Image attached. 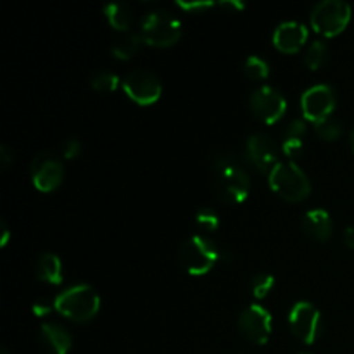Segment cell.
<instances>
[{
  "mask_svg": "<svg viewBox=\"0 0 354 354\" xmlns=\"http://www.w3.org/2000/svg\"><path fill=\"white\" fill-rule=\"evenodd\" d=\"M214 190L227 204H241L248 199L251 180L237 156L225 152L214 159Z\"/></svg>",
  "mask_w": 354,
  "mask_h": 354,
  "instance_id": "6da1fadb",
  "label": "cell"
},
{
  "mask_svg": "<svg viewBox=\"0 0 354 354\" xmlns=\"http://www.w3.org/2000/svg\"><path fill=\"white\" fill-rule=\"evenodd\" d=\"M55 311L71 322H88L99 313L100 297L90 286H73L54 299Z\"/></svg>",
  "mask_w": 354,
  "mask_h": 354,
  "instance_id": "7a4b0ae2",
  "label": "cell"
},
{
  "mask_svg": "<svg viewBox=\"0 0 354 354\" xmlns=\"http://www.w3.org/2000/svg\"><path fill=\"white\" fill-rule=\"evenodd\" d=\"M270 187L277 196L289 203L304 201L311 192L310 178L294 161L277 162L270 171Z\"/></svg>",
  "mask_w": 354,
  "mask_h": 354,
  "instance_id": "3957f363",
  "label": "cell"
},
{
  "mask_svg": "<svg viewBox=\"0 0 354 354\" xmlns=\"http://www.w3.org/2000/svg\"><path fill=\"white\" fill-rule=\"evenodd\" d=\"M138 35L152 47H171L182 37V23L168 10H152L142 17Z\"/></svg>",
  "mask_w": 354,
  "mask_h": 354,
  "instance_id": "277c9868",
  "label": "cell"
},
{
  "mask_svg": "<svg viewBox=\"0 0 354 354\" xmlns=\"http://www.w3.org/2000/svg\"><path fill=\"white\" fill-rule=\"evenodd\" d=\"M178 258L180 265L189 275L201 277L213 270L220 258V251L211 239L204 237V235H192L180 248Z\"/></svg>",
  "mask_w": 354,
  "mask_h": 354,
  "instance_id": "5b68a950",
  "label": "cell"
},
{
  "mask_svg": "<svg viewBox=\"0 0 354 354\" xmlns=\"http://www.w3.org/2000/svg\"><path fill=\"white\" fill-rule=\"evenodd\" d=\"M351 19V6L342 0H324L311 10V26L324 37L342 33Z\"/></svg>",
  "mask_w": 354,
  "mask_h": 354,
  "instance_id": "8992f818",
  "label": "cell"
},
{
  "mask_svg": "<svg viewBox=\"0 0 354 354\" xmlns=\"http://www.w3.org/2000/svg\"><path fill=\"white\" fill-rule=\"evenodd\" d=\"M121 86H123L124 93L140 106H151V104L158 102L162 93L159 78L147 69L130 71L121 80Z\"/></svg>",
  "mask_w": 354,
  "mask_h": 354,
  "instance_id": "52a82bcc",
  "label": "cell"
},
{
  "mask_svg": "<svg viewBox=\"0 0 354 354\" xmlns=\"http://www.w3.org/2000/svg\"><path fill=\"white\" fill-rule=\"evenodd\" d=\"M289 325L301 342L313 344L322 334V313L311 303L299 301L290 310Z\"/></svg>",
  "mask_w": 354,
  "mask_h": 354,
  "instance_id": "ba28073f",
  "label": "cell"
},
{
  "mask_svg": "<svg viewBox=\"0 0 354 354\" xmlns=\"http://www.w3.org/2000/svg\"><path fill=\"white\" fill-rule=\"evenodd\" d=\"M31 178L40 192H52L64 180V165L54 152H40L31 162Z\"/></svg>",
  "mask_w": 354,
  "mask_h": 354,
  "instance_id": "9c48e42d",
  "label": "cell"
},
{
  "mask_svg": "<svg viewBox=\"0 0 354 354\" xmlns=\"http://www.w3.org/2000/svg\"><path fill=\"white\" fill-rule=\"evenodd\" d=\"M249 107L259 121L273 124L286 114L287 100L279 90L265 85L252 92L251 99H249Z\"/></svg>",
  "mask_w": 354,
  "mask_h": 354,
  "instance_id": "30bf717a",
  "label": "cell"
},
{
  "mask_svg": "<svg viewBox=\"0 0 354 354\" xmlns=\"http://www.w3.org/2000/svg\"><path fill=\"white\" fill-rule=\"evenodd\" d=\"M239 328L242 335L252 344H266L272 335V315L266 308L251 304L239 317Z\"/></svg>",
  "mask_w": 354,
  "mask_h": 354,
  "instance_id": "8fae6325",
  "label": "cell"
},
{
  "mask_svg": "<svg viewBox=\"0 0 354 354\" xmlns=\"http://www.w3.org/2000/svg\"><path fill=\"white\" fill-rule=\"evenodd\" d=\"M301 109L308 121H324L332 116L335 109V93L328 85L310 86L301 97Z\"/></svg>",
  "mask_w": 354,
  "mask_h": 354,
  "instance_id": "7c38bea8",
  "label": "cell"
},
{
  "mask_svg": "<svg viewBox=\"0 0 354 354\" xmlns=\"http://www.w3.org/2000/svg\"><path fill=\"white\" fill-rule=\"evenodd\" d=\"M248 158L259 171H272L277 165V142L266 133H254L248 138Z\"/></svg>",
  "mask_w": 354,
  "mask_h": 354,
  "instance_id": "4fadbf2b",
  "label": "cell"
},
{
  "mask_svg": "<svg viewBox=\"0 0 354 354\" xmlns=\"http://www.w3.org/2000/svg\"><path fill=\"white\" fill-rule=\"evenodd\" d=\"M308 40V30L303 23L297 21H286L279 24V28L273 33V45L280 52L286 54H296L303 48Z\"/></svg>",
  "mask_w": 354,
  "mask_h": 354,
  "instance_id": "5bb4252c",
  "label": "cell"
},
{
  "mask_svg": "<svg viewBox=\"0 0 354 354\" xmlns=\"http://www.w3.org/2000/svg\"><path fill=\"white\" fill-rule=\"evenodd\" d=\"M40 341L50 354H68L73 339L61 324L47 322L40 327Z\"/></svg>",
  "mask_w": 354,
  "mask_h": 354,
  "instance_id": "9a60e30c",
  "label": "cell"
},
{
  "mask_svg": "<svg viewBox=\"0 0 354 354\" xmlns=\"http://www.w3.org/2000/svg\"><path fill=\"white\" fill-rule=\"evenodd\" d=\"M303 230L310 235L311 239L318 242L328 241L332 235L334 225L328 211L325 209H311L303 216Z\"/></svg>",
  "mask_w": 354,
  "mask_h": 354,
  "instance_id": "2e32d148",
  "label": "cell"
},
{
  "mask_svg": "<svg viewBox=\"0 0 354 354\" xmlns=\"http://www.w3.org/2000/svg\"><path fill=\"white\" fill-rule=\"evenodd\" d=\"M37 279L41 282L52 283V286H59L62 282V263L59 256L47 252L38 258Z\"/></svg>",
  "mask_w": 354,
  "mask_h": 354,
  "instance_id": "e0dca14e",
  "label": "cell"
},
{
  "mask_svg": "<svg viewBox=\"0 0 354 354\" xmlns=\"http://www.w3.org/2000/svg\"><path fill=\"white\" fill-rule=\"evenodd\" d=\"M107 23L118 31H128L133 24V10L127 3H107L104 7Z\"/></svg>",
  "mask_w": 354,
  "mask_h": 354,
  "instance_id": "ac0fdd59",
  "label": "cell"
},
{
  "mask_svg": "<svg viewBox=\"0 0 354 354\" xmlns=\"http://www.w3.org/2000/svg\"><path fill=\"white\" fill-rule=\"evenodd\" d=\"M140 35L128 33L124 37L118 38L116 41L111 47V52L116 59H121V61H127V59H131L135 54H137L138 47H140Z\"/></svg>",
  "mask_w": 354,
  "mask_h": 354,
  "instance_id": "d6986e66",
  "label": "cell"
},
{
  "mask_svg": "<svg viewBox=\"0 0 354 354\" xmlns=\"http://www.w3.org/2000/svg\"><path fill=\"white\" fill-rule=\"evenodd\" d=\"M328 61V47L325 41L315 40L313 44L308 45L306 52H304V62L310 69L317 71L322 66H325V62Z\"/></svg>",
  "mask_w": 354,
  "mask_h": 354,
  "instance_id": "ffe728a7",
  "label": "cell"
},
{
  "mask_svg": "<svg viewBox=\"0 0 354 354\" xmlns=\"http://www.w3.org/2000/svg\"><path fill=\"white\" fill-rule=\"evenodd\" d=\"M315 131H317V135L322 140L334 142L342 135V124L341 121L335 120L334 116H330L327 118V120L315 123Z\"/></svg>",
  "mask_w": 354,
  "mask_h": 354,
  "instance_id": "44dd1931",
  "label": "cell"
},
{
  "mask_svg": "<svg viewBox=\"0 0 354 354\" xmlns=\"http://www.w3.org/2000/svg\"><path fill=\"white\" fill-rule=\"evenodd\" d=\"M244 73L248 78L251 80H265L270 75V66L265 59L258 57V55H249L244 62Z\"/></svg>",
  "mask_w": 354,
  "mask_h": 354,
  "instance_id": "7402d4cb",
  "label": "cell"
},
{
  "mask_svg": "<svg viewBox=\"0 0 354 354\" xmlns=\"http://www.w3.org/2000/svg\"><path fill=\"white\" fill-rule=\"evenodd\" d=\"M196 223L201 230L207 232H216L218 230V225H220V216L214 209L211 207H201L199 211L196 213Z\"/></svg>",
  "mask_w": 354,
  "mask_h": 354,
  "instance_id": "603a6c76",
  "label": "cell"
},
{
  "mask_svg": "<svg viewBox=\"0 0 354 354\" xmlns=\"http://www.w3.org/2000/svg\"><path fill=\"white\" fill-rule=\"evenodd\" d=\"M120 78L111 71H100L92 78V88L97 92H113L120 85Z\"/></svg>",
  "mask_w": 354,
  "mask_h": 354,
  "instance_id": "cb8c5ba5",
  "label": "cell"
},
{
  "mask_svg": "<svg viewBox=\"0 0 354 354\" xmlns=\"http://www.w3.org/2000/svg\"><path fill=\"white\" fill-rule=\"evenodd\" d=\"M273 286H275V279H273L272 275H268V273L256 275L251 282L252 294H254V297H258V299H263V297L268 296L270 290L273 289Z\"/></svg>",
  "mask_w": 354,
  "mask_h": 354,
  "instance_id": "d4e9b609",
  "label": "cell"
},
{
  "mask_svg": "<svg viewBox=\"0 0 354 354\" xmlns=\"http://www.w3.org/2000/svg\"><path fill=\"white\" fill-rule=\"evenodd\" d=\"M306 135V123L303 120H292L287 123V127L282 131V140L283 138H294V140H303Z\"/></svg>",
  "mask_w": 354,
  "mask_h": 354,
  "instance_id": "484cf974",
  "label": "cell"
},
{
  "mask_svg": "<svg viewBox=\"0 0 354 354\" xmlns=\"http://www.w3.org/2000/svg\"><path fill=\"white\" fill-rule=\"evenodd\" d=\"M303 140H294V138H283L282 140V149H283V154L292 161V159L299 158L301 152H303Z\"/></svg>",
  "mask_w": 354,
  "mask_h": 354,
  "instance_id": "4316f807",
  "label": "cell"
},
{
  "mask_svg": "<svg viewBox=\"0 0 354 354\" xmlns=\"http://www.w3.org/2000/svg\"><path fill=\"white\" fill-rule=\"evenodd\" d=\"M80 151H82V144H80V140H76V138H68V140L62 142L61 145L62 158L75 159L76 156L80 154Z\"/></svg>",
  "mask_w": 354,
  "mask_h": 354,
  "instance_id": "83f0119b",
  "label": "cell"
},
{
  "mask_svg": "<svg viewBox=\"0 0 354 354\" xmlns=\"http://www.w3.org/2000/svg\"><path fill=\"white\" fill-rule=\"evenodd\" d=\"M52 310H55V306H54V301H47L45 299V297H41V299H38L37 303L33 304V313L37 315V317H47L48 313H50Z\"/></svg>",
  "mask_w": 354,
  "mask_h": 354,
  "instance_id": "f1b7e54d",
  "label": "cell"
},
{
  "mask_svg": "<svg viewBox=\"0 0 354 354\" xmlns=\"http://www.w3.org/2000/svg\"><path fill=\"white\" fill-rule=\"evenodd\" d=\"M176 6L183 10H194V12H197V10H204L213 7V2H183V0H178Z\"/></svg>",
  "mask_w": 354,
  "mask_h": 354,
  "instance_id": "f546056e",
  "label": "cell"
},
{
  "mask_svg": "<svg viewBox=\"0 0 354 354\" xmlns=\"http://www.w3.org/2000/svg\"><path fill=\"white\" fill-rule=\"evenodd\" d=\"M0 159H2L3 168H7V166L10 165V159H12V156H10L9 149H7L6 145H2V147H0Z\"/></svg>",
  "mask_w": 354,
  "mask_h": 354,
  "instance_id": "4dcf8cb0",
  "label": "cell"
},
{
  "mask_svg": "<svg viewBox=\"0 0 354 354\" xmlns=\"http://www.w3.org/2000/svg\"><path fill=\"white\" fill-rule=\"evenodd\" d=\"M344 242L349 249H354V227H348L344 230Z\"/></svg>",
  "mask_w": 354,
  "mask_h": 354,
  "instance_id": "1f68e13d",
  "label": "cell"
},
{
  "mask_svg": "<svg viewBox=\"0 0 354 354\" xmlns=\"http://www.w3.org/2000/svg\"><path fill=\"white\" fill-rule=\"evenodd\" d=\"M10 234H9V228H7L6 221H2V239H0V248H6L7 242H9Z\"/></svg>",
  "mask_w": 354,
  "mask_h": 354,
  "instance_id": "d6a6232c",
  "label": "cell"
},
{
  "mask_svg": "<svg viewBox=\"0 0 354 354\" xmlns=\"http://www.w3.org/2000/svg\"><path fill=\"white\" fill-rule=\"evenodd\" d=\"M221 6H223V7H232V9H235V10H242V9H244V3H242V2H221Z\"/></svg>",
  "mask_w": 354,
  "mask_h": 354,
  "instance_id": "836d02e7",
  "label": "cell"
},
{
  "mask_svg": "<svg viewBox=\"0 0 354 354\" xmlns=\"http://www.w3.org/2000/svg\"><path fill=\"white\" fill-rule=\"evenodd\" d=\"M349 140H351V147H353V152H354V128L351 130V135H349Z\"/></svg>",
  "mask_w": 354,
  "mask_h": 354,
  "instance_id": "e575fe53",
  "label": "cell"
},
{
  "mask_svg": "<svg viewBox=\"0 0 354 354\" xmlns=\"http://www.w3.org/2000/svg\"><path fill=\"white\" fill-rule=\"evenodd\" d=\"M2 354H9V353H7V351H2Z\"/></svg>",
  "mask_w": 354,
  "mask_h": 354,
  "instance_id": "d590c367",
  "label": "cell"
},
{
  "mask_svg": "<svg viewBox=\"0 0 354 354\" xmlns=\"http://www.w3.org/2000/svg\"><path fill=\"white\" fill-rule=\"evenodd\" d=\"M299 354H311V353H299Z\"/></svg>",
  "mask_w": 354,
  "mask_h": 354,
  "instance_id": "8d00e7d4",
  "label": "cell"
},
{
  "mask_svg": "<svg viewBox=\"0 0 354 354\" xmlns=\"http://www.w3.org/2000/svg\"><path fill=\"white\" fill-rule=\"evenodd\" d=\"M237 354H245V353H237Z\"/></svg>",
  "mask_w": 354,
  "mask_h": 354,
  "instance_id": "74e56055",
  "label": "cell"
}]
</instances>
